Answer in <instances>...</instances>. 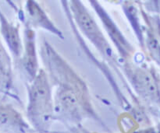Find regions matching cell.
<instances>
[{
    "label": "cell",
    "mask_w": 160,
    "mask_h": 133,
    "mask_svg": "<svg viewBox=\"0 0 160 133\" xmlns=\"http://www.w3.org/2000/svg\"><path fill=\"white\" fill-rule=\"evenodd\" d=\"M28 118L41 133L50 127L54 115V102L48 75L40 69L28 90Z\"/></svg>",
    "instance_id": "obj_1"
},
{
    "label": "cell",
    "mask_w": 160,
    "mask_h": 133,
    "mask_svg": "<svg viewBox=\"0 0 160 133\" xmlns=\"http://www.w3.org/2000/svg\"><path fill=\"white\" fill-rule=\"evenodd\" d=\"M70 9L73 12V20L80 31L95 45L102 55L107 58H112L113 53L110 45L85 6L81 2L71 1Z\"/></svg>",
    "instance_id": "obj_2"
},
{
    "label": "cell",
    "mask_w": 160,
    "mask_h": 133,
    "mask_svg": "<svg viewBox=\"0 0 160 133\" xmlns=\"http://www.w3.org/2000/svg\"><path fill=\"white\" fill-rule=\"evenodd\" d=\"M92 4L94 9H95V12L99 17L103 26L106 29L105 31L110 37L116 48L118 49L119 54L123 58L127 59L131 54L132 47L128 43L124 35L119 30L118 26L112 21V19L109 17L106 10H104V9L100 6V4H98V2H92Z\"/></svg>",
    "instance_id": "obj_3"
},
{
    "label": "cell",
    "mask_w": 160,
    "mask_h": 133,
    "mask_svg": "<svg viewBox=\"0 0 160 133\" xmlns=\"http://www.w3.org/2000/svg\"><path fill=\"white\" fill-rule=\"evenodd\" d=\"M23 35L22 66L31 83L39 72L35 46V33L29 25L27 24Z\"/></svg>",
    "instance_id": "obj_4"
},
{
    "label": "cell",
    "mask_w": 160,
    "mask_h": 133,
    "mask_svg": "<svg viewBox=\"0 0 160 133\" xmlns=\"http://www.w3.org/2000/svg\"><path fill=\"white\" fill-rule=\"evenodd\" d=\"M0 130L6 133H28L30 126L11 106L0 104Z\"/></svg>",
    "instance_id": "obj_5"
},
{
    "label": "cell",
    "mask_w": 160,
    "mask_h": 133,
    "mask_svg": "<svg viewBox=\"0 0 160 133\" xmlns=\"http://www.w3.org/2000/svg\"><path fill=\"white\" fill-rule=\"evenodd\" d=\"M0 31L9 47L12 55L15 58L21 57L23 53V40L20 35L19 26L6 20L0 12Z\"/></svg>",
    "instance_id": "obj_6"
},
{
    "label": "cell",
    "mask_w": 160,
    "mask_h": 133,
    "mask_svg": "<svg viewBox=\"0 0 160 133\" xmlns=\"http://www.w3.org/2000/svg\"><path fill=\"white\" fill-rule=\"evenodd\" d=\"M26 13L29 23L28 25L31 27L34 26L35 28H43L59 37L62 36V33L52 23L48 16L37 2L34 1L27 2Z\"/></svg>",
    "instance_id": "obj_7"
},
{
    "label": "cell",
    "mask_w": 160,
    "mask_h": 133,
    "mask_svg": "<svg viewBox=\"0 0 160 133\" xmlns=\"http://www.w3.org/2000/svg\"><path fill=\"white\" fill-rule=\"evenodd\" d=\"M125 72L129 76L132 85L138 93L145 97H152L156 96L157 88L152 76L146 71L140 69L128 68Z\"/></svg>",
    "instance_id": "obj_8"
},
{
    "label": "cell",
    "mask_w": 160,
    "mask_h": 133,
    "mask_svg": "<svg viewBox=\"0 0 160 133\" xmlns=\"http://www.w3.org/2000/svg\"><path fill=\"white\" fill-rule=\"evenodd\" d=\"M11 71L10 59L0 40V81L7 83Z\"/></svg>",
    "instance_id": "obj_9"
},
{
    "label": "cell",
    "mask_w": 160,
    "mask_h": 133,
    "mask_svg": "<svg viewBox=\"0 0 160 133\" xmlns=\"http://www.w3.org/2000/svg\"><path fill=\"white\" fill-rule=\"evenodd\" d=\"M147 44H148V49H149L152 55L155 59L160 61V46L157 40L152 35H149L148 37Z\"/></svg>",
    "instance_id": "obj_10"
}]
</instances>
